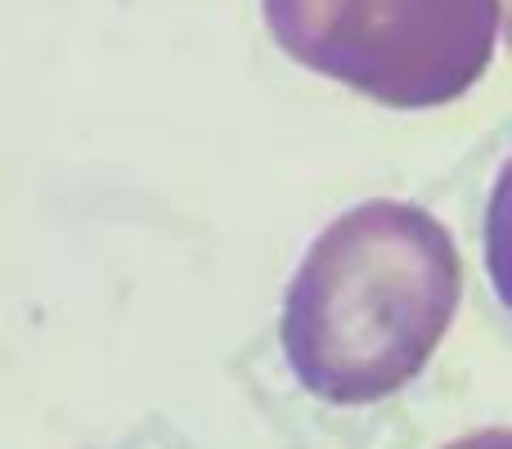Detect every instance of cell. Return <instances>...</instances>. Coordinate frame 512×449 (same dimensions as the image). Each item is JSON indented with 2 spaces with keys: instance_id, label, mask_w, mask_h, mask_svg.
<instances>
[{
  "instance_id": "1",
  "label": "cell",
  "mask_w": 512,
  "mask_h": 449,
  "mask_svg": "<svg viewBox=\"0 0 512 449\" xmlns=\"http://www.w3.org/2000/svg\"><path fill=\"white\" fill-rule=\"evenodd\" d=\"M463 261L450 229L409 203H364L310 243L279 342L292 378L328 405H373L427 369L454 324Z\"/></svg>"
},
{
  "instance_id": "2",
  "label": "cell",
  "mask_w": 512,
  "mask_h": 449,
  "mask_svg": "<svg viewBox=\"0 0 512 449\" xmlns=\"http://www.w3.org/2000/svg\"><path fill=\"white\" fill-rule=\"evenodd\" d=\"M292 63L387 108L463 99L495 59L499 0H261Z\"/></svg>"
},
{
  "instance_id": "3",
  "label": "cell",
  "mask_w": 512,
  "mask_h": 449,
  "mask_svg": "<svg viewBox=\"0 0 512 449\" xmlns=\"http://www.w3.org/2000/svg\"><path fill=\"white\" fill-rule=\"evenodd\" d=\"M486 270L499 301L512 315V158L499 171L495 194H490V207H486Z\"/></svg>"
},
{
  "instance_id": "4",
  "label": "cell",
  "mask_w": 512,
  "mask_h": 449,
  "mask_svg": "<svg viewBox=\"0 0 512 449\" xmlns=\"http://www.w3.org/2000/svg\"><path fill=\"white\" fill-rule=\"evenodd\" d=\"M504 5V32H508V50H512V0H499Z\"/></svg>"
},
{
  "instance_id": "5",
  "label": "cell",
  "mask_w": 512,
  "mask_h": 449,
  "mask_svg": "<svg viewBox=\"0 0 512 449\" xmlns=\"http://www.w3.org/2000/svg\"><path fill=\"white\" fill-rule=\"evenodd\" d=\"M445 449H477V441H472V436H463V441H454V445H445Z\"/></svg>"
}]
</instances>
